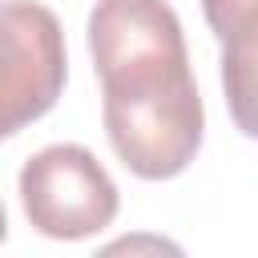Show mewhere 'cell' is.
I'll return each instance as SVG.
<instances>
[{
    "label": "cell",
    "mask_w": 258,
    "mask_h": 258,
    "mask_svg": "<svg viewBox=\"0 0 258 258\" xmlns=\"http://www.w3.org/2000/svg\"><path fill=\"white\" fill-rule=\"evenodd\" d=\"M89 56L101 77L105 137L121 165L141 181L185 173L206 137V109L177 12L165 0H97Z\"/></svg>",
    "instance_id": "cell-1"
},
{
    "label": "cell",
    "mask_w": 258,
    "mask_h": 258,
    "mask_svg": "<svg viewBox=\"0 0 258 258\" xmlns=\"http://www.w3.org/2000/svg\"><path fill=\"white\" fill-rule=\"evenodd\" d=\"M20 206L32 230L56 242H81L113 226L121 210L109 169L73 141L36 149L20 169Z\"/></svg>",
    "instance_id": "cell-2"
},
{
    "label": "cell",
    "mask_w": 258,
    "mask_h": 258,
    "mask_svg": "<svg viewBox=\"0 0 258 258\" xmlns=\"http://www.w3.org/2000/svg\"><path fill=\"white\" fill-rule=\"evenodd\" d=\"M69 52L52 8L0 0V141L40 121L64 93Z\"/></svg>",
    "instance_id": "cell-3"
},
{
    "label": "cell",
    "mask_w": 258,
    "mask_h": 258,
    "mask_svg": "<svg viewBox=\"0 0 258 258\" xmlns=\"http://www.w3.org/2000/svg\"><path fill=\"white\" fill-rule=\"evenodd\" d=\"M202 12L222 48L226 109L238 133L258 141V0H202Z\"/></svg>",
    "instance_id": "cell-4"
},
{
    "label": "cell",
    "mask_w": 258,
    "mask_h": 258,
    "mask_svg": "<svg viewBox=\"0 0 258 258\" xmlns=\"http://www.w3.org/2000/svg\"><path fill=\"white\" fill-rule=\"evenodd\" d=\"M8 238V214H4V202H0V242Z\"/></svg>",
    "instance_id": "cell-5"
}]
</instances>
